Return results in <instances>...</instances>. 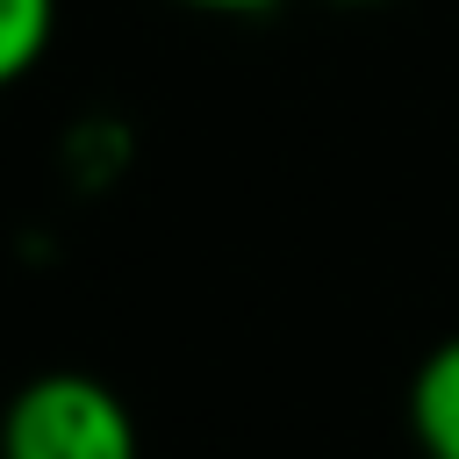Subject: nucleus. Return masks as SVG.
Segmentation results:
<instances>
[{
    "label": "nucleus",
    "mask_w": 459,
    "mask_h": 459,
    "mask_svg": "<svg viewBox=\"0 0 459 459\" xmlns=\"http://www.w3.org/2000/svg\"><path fill=\"white\" fill-rule=\"evenodd\" d=\"M57 36V0H0V93L22 86Z\"/></svg>",
    "instance_id": "nucleus-3"
},
{
    "label": "nucleus",
    "mask_w": 459,
    "mask_h": 459,
    "mask_svg": "<svg viewBox=\"0 0 459 459\" xmlns=\"http://www.w3.org/2000/svg\"><path fill=\"white\" fill-rule=\"evenodd\" d=\"M337 7H387V0H337Z\"/></svg>",
    "instance_id": "nucleus-5"
},
{
    "label": "nucleus",
    "mask_w": 459,
    "mask_h": 459,
    "mask_svg": "<svg viewBox=\"0 0 459 459\" xmlns=\"http://www.w3.org/2000/svg\"><path fill=\"white\" fill-rule=\"evenodd\" d=\"M402 409H409V437L423 459H459V330L416 359Z\"/></svg>",
    "instance_id": "nucleus-2"
},
{
    "label": "nucleus",
    "mask_w": 459,
    "mask_h": 459,
    "mask_svg": "<svg viewBox=\"0 0 459 459\" xmlns=\"http://www.w3.org/2000/svg\"><path fill=\"white\" fill-rule=\"evenodd\" d=\"M0 459H143V437L100 373L50 366L0 402Z\"/></svg>",
    "instance_id": "nucleus-1"
},
{
    "label": "nucleus",
    "mask_w": 459,
    "mask_h": 459,
    "mask_svg": "<svg viewBox=\"0 0 459 459\" xmlns=\"http://www.w3.org/2000/svg\"><path fill=\"white\" fill-rule=\"evenodd\" d=\"M179 7H194V14H265L280 0H179Z\"/></svg>",
    "instance_id": "nucleus-4"
}]
</instances>
